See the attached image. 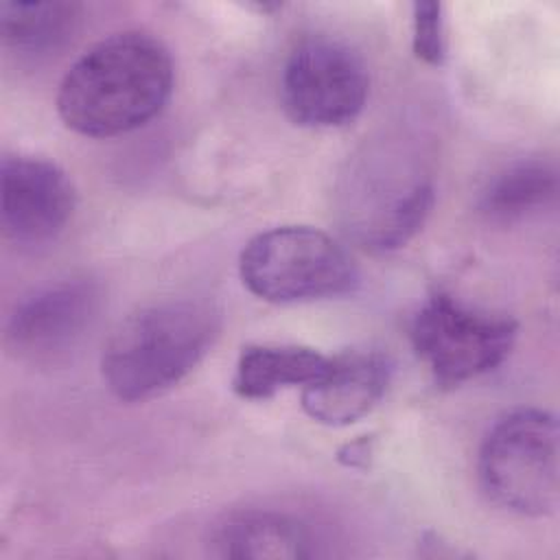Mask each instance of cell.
<instances>
[{
  "label": "cell",
  "instance_id": "1",
  "mask_svg": "<svg viewBox=\"0 0 560 560\" xmlns=\"http://www.w3.org/2000/svg\"><path fill=\"white\" fill-rule=\"evenodd\" d=\"M173 90V61L160 39L142 31L114 33L88 48L66 72L57 112L66 127L109 138L142 127Z\"/></svg>",
  "mask_w": 560,
  "mask_h": 560
},
{
  "label": "cell",
  "instance_id": "2",
  "mask_svg": "<svg viewBox=\"0 0 560 560\" xmlns=\"http://www.w3.org/2000/svg\"><path fill=\"white\" fill-rule=\"evenodd\" d=\"M221 330V311L203 298H173L127 315L109 335L101 374L125 400H147L179 383L210 350Z\"/></svg>",
  "mask_w": 560,
  "mask_h": 560
},
{
  "label": "cell",
  "instance_id": "3",
  "mask_svg": "<svg viewBox=\"0 0 560 560\" xmlns=\"http://www.w3.org/2000/svg\"><path fill=\"white\" fill-rule=\"evenodd\" d=\"M238 273L249 293L273 304L346 295L359 284L352 256L308 225H280L249 238Z\"/></svg>",
  "mask_w": 560,
  "mask_h": 560
},
{
  "label": "cell",
  "instance_id": "4",
  "mask_svg": "<svg viewBox=\"0 0 560 560\" xmlns=\"http://www.w3.org/2000/svg\"><path fill=\"white\" fill-rule=\"evenodd\" d=\"M479 479L488 497L523 516L558 505V422L549 411L521 407L501 416L479 451Z\"/></svg>",
  "mask_w": 560,
  "mask_h": 560
},
{
  "label": "cell",
  "instance_id": "5",
  "mask_svg": "<svg viewBox=\"0 0 560 560\" xmlns=\"http://www.w3.org/2000/svg\"><path fill=\"white\" fill-rule=\"evenodd\" d=\"M516 322L475 313L448 293H433L411 322V343L442 387L477 378L510 354Z\"/></svg>",
  "mask_w": 560,
  "mask_h": 560
},
{
  "label": "cell",
  "instance_id": "6",
  "mask_svg": "<svg viewBox=\"0 0 560 560\" xmlns=\"http://www.w3.org/2000/svg\"><path fill=\"white\" fill-rule=\"evenodd\" d=\"M370 90L361 57L343 42L308 37L282 68L280 96L289 118L304 127H341L354 120Z\"/></svg>",
  "mask_w": 560,
  "mask_h": 560
},
{
  "label": "cell",
  "instance_id": "7",
  "mask_svg": "<svg viewBox=\"0 0 560 560\" xmlns=\"http://www.w3.org/2000/svg\"><path fill=\"white\" fill-rule=\"evenodd\" d=\"M101 306L92 280H63L22 300L7 324V348L33 363L66 357L85 337Z\"/></svg>",
  "mask_w": 560,
  "mask_h": 560
},
{
  "label": "cell",
  "instance_id": "8",
  "mask_svg": "<svg viewBox=\"0 0 560 560\" xmlns=\"http://www.w3.org/2000/svg\"><path fill=\"white\" fill-rule=\"evenodd\" d=\"M2 230L18 245L55 241L74 210V188L68 175L39 158H4Z\"/></svg>",
  "mask_w": 560,
  "mask_h": 560
},
{
  "label": "cell",
  "instance_id": "9",
  "mask_svg": "<svg viewBox=\"0 0 560 560\" xmlns=\"http://www.w3.org/2000/svg\"><path fill=\"white\" fill-rule=\"evenodd\" d=\"M389 361L374 350H350L328 357L319 378L304 385L302 409L319 424L346 427L363 418L383 398Z\"/></svg>",
  "mask_w": 560,
  "mask_h": 560
},
{
  "label": "cell",
  "instance_id": "10",
  "mask_svg": "<svg viewBox=\"0 0 560 560\" xmlns=\"http://www.w3.org/2000/svg\"><path fill=\"white\" fill-rule=\"evenodd\" d=\"M217 556L221 558H308L313 556V536L298 518L252 510L228 518L217 527Z\"/></svg>",
  "mask_w": 560,
  "mask_h": 560
},
{
  "label": "cell",
  "instance_id": "11",
  "mask_svg": "<svg viewBox=\"0 0 560 560\" xmlns=\"http://www.w3.org/2000/svg\"><path fill=\"white\" fill-rule=\"evenodd\" d=\"M328 357L293 343H254L238 354L232 389L247 400H265L293 385H308L322 376Z\"/></svg>",
  "mask_w": 560,
  "mask_h": 560
},
{
  "label": "cell",
  "instance_id": "12",
  "mask_svg": "<svg viewBox=\"0 0 560 560\" xmlns=\"http://www.w3.org/2000/svg\"><path fill=\"white\" fill-rule=\"evenodd\" d=\"M558 175L545 160H518L497 173L481 192L479 208L494 223H516L553 203Z\"/></svg>",
  "mask_w": 560,
  "mask_h": 560
},
{
  "label": "cell",
  "instance_id": "13",
  "mask_svg": "<svg viewBox=\"0 0 560 560\" xmlns=\"http://www.w3.org/2000/svg\"><path fill=\"white\" fill-rule=\"evenodd\" d=\"M79 20V4L72 2H2L0 28L9 48L39 55L59 48Z\"/></svg>",
  "mask_w": 560,
  "mask_h": 560
},
{
  "label": "cell",
  "instance_id": "14",
  "mask_svg": "<svg viewBox=\"0 0 560 560\" xmlns=\"http://www.w3.org/2000/svg\"><path fill=\"white\" fill-rule=\"evenodd\" d=\"M413 22V52L418 59L442 66L446 57V37H444V15L440 2H413L411 7Z\"/></svg>",
  "mask_w": 560,
  "mask_h": 560
},
{
  "label": "cell",
  "instance_id": "15",
  "mask_svg": "<svg viewBox=\"0 0 560 560\" xmlns=\"http://www.w3.org/2000/svg\"><path fill=\"white\" fill-rule=\"evenodd\" d=\"M370 444H372V440L363 435V438H359V440L346 444V446L339 451L337 459H339L341 464H346V466L363 468V466H368V459H370Z\"/></svg>",
  "mask_w": 560,
  "mask_h": 560
}]
</instances>
